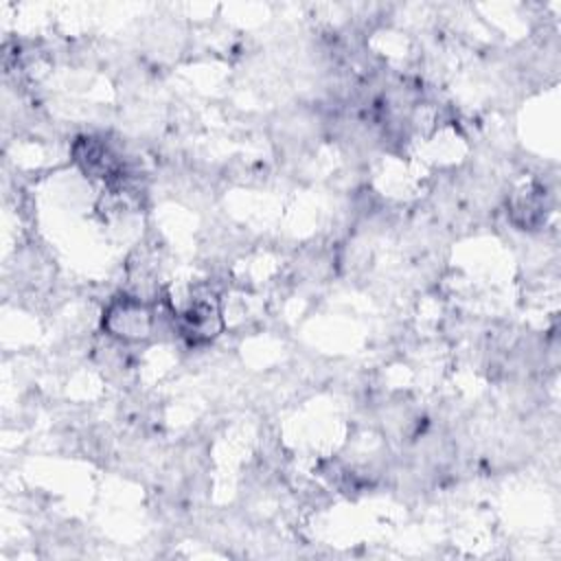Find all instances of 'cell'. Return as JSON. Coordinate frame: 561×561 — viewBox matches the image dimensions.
<instances>
[{"label": "cell", "instance_id": "obj_1", "mask_svg": "<svg viewBox=\"0 0 561 561\" xmlns=\"http://www.w3.org/2000/svg\"><path fill=\"white\" fill-rule=\"evenodd\" d=\"M103 329L123 342H140L151 335L153 316L140 298L123 296L110 302L103 313Z\"/></svg>", "mask_w": 561, "mask_h": 561}]
</instances>
